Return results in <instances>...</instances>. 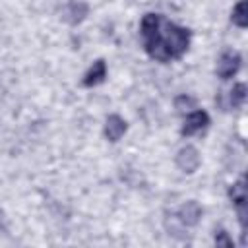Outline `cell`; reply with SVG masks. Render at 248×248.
<instances>
[{"instance_id": "9", "label": "cell", "mask_w": 248, "mask_h": 248, "mask_svg": "<svg viewBox=\"0 0 248 248\" xmlns=\"http://www.w3.org/2000/svg\"><path fill=\"white\" fill-rule=\"evenodd\" d=\"M232 23H236L238 27H246L248 25V2L240 0L234 10H232Z\"/></svg>"}, {"instance_id": "6", "label": "cell", "mask_w": 248, "mask_h": 248, "mask_svg": "<svg viewBox=\"0 0 248 248\" xmlns=\"http://www.w3.org/2000/svg\"><path fill=\"white\" fill-rule=\"evenodd\" d=\"M180 221L184 225H196L202 217V207L198 202H186L182 207H180V213H178Z\"/></svg>"}, {"instance_id": "5", "label": "cell", "mask_w": 248, "mask_h": 248, "mask_svg": "<svg viewBox=\"0 0 248 248\" xmlns=\"http://www.w3.org/2000/svg\"><path fill=\"white\" fill-rule=\"evenodd\" d=\"M126 132V122L118 116V114H112L107 118V124H105V136L108 138V141H118Z\"/></svg>"}, {"instance_id": "1", "label": "cell", "mask_w": 248, "mask_h": 248, "mask_svg": "<svg viewBox=\"0 0 248 248\" xmlns=\"http://www.w3.org/2000/svg\"><path fill=\"white\" fill-rule=\"evenodd\" d=\"M165 39V45L169 46L170 50V56H180L186 48H188V31L184 27H178V25H167V35L163 37Z\"/></svg>"}, {"instance_id": "12", "label": "cell", "mask_w": 248, "mask_h": 248, "mask_svg": "<svg viewBox=\"0 0 248 248\" xmlns=\"http://www.w3.org/2000/svg\"><path fill=\"white\" fill-rule=\"evenodd\" d=\"M194 105H196V103H194V99H192V97H186V95H180V97L176 99V103H174L176 110H180V112L194 108Z\"/></svg>"}, {"instance_id": "2", "label": "cell", "mask_w": 248, "mask_h": 248, "mask_svg": "<svg viewBox=\"0 0 248 248\" xmlns=\"http://www.w3.org/2000/svg\"><path fill=\"white\" fill-rule=\"evenodd\" d=\"M238 68H240V56L236 52H225L217 62V76L221 79H229L236 74Z\"/></svg>"}, {"instance_id": "13", "label": "cell", "mask_w": 248, "mask_h": 248, "mask_svg": "<svg viewBox=\"0 0 248 248\" xmlns=\"http://www.w3.org/2000/svg\"><path fill=\"white\" fill-rule=\"evenodd\" d=\"M215 242H217V244H225V246H231V244H232L231 238H227V232H223V231L215 236Z\"/></svg>"}, {"instance_id": "11", "label": "cell", "mask_w": 248, "mask_h": 248, "mask_svg": "<svg viewBox=\"0 0 248 248\" xmlns=\"http://www.w3.org/2000/svg\"><path fill=\"white\" fill-rule=\"evenodd\" d=\"M246 99V85L244 83H236L231 91V105L232 107H240Z\"/></svg>"}, {"instance_id": "3", "label": "cell", "mask_w": 248, "mask_h": 248, "mask_svg": "<svg viewBox=\"0 0 248 248\" xmlns=\"http://www.w3.org/2000/svg\"><path fill=\"white\" fill-rule=\"evenodd\" d=\"M207 124H209V116H207V112H205V110H194V112L188 114L184 126H182V134H184V136H192L194 132L205 128Z\"/></svg>"}, {"instance_id": "8", "label": "cell", "mask_w": 248, "mask_h": 248, "mask_svg": "<svg viewBox=\"0 0 248 248\" xmlns=\"http://www.w3.org/2000/svg\"><path fill=\"white\" fill-rule=\"evenodd\" d=\"M159 23H161V17L157 14H147L141 19V35H143V39H149V37L157 35L159 33Z\"/></svg>"}, {"instance_id": "10", "label": "cell", "mask_w": 248, "mask_h": 248, "mask_svg": "<svg viewBox=\"0 0 248 248\" xmlns=\"http://www.w3.org/2000/svg\"><path fill=\"white\" fill-rule=\"evenodd\" d=\"M68 16H72V17H68L72 23H76V21H81L83 19V16L87 14V6L85 4H81V2H74V4H70V8H68V12H66Z\"/></svg>"}, {"instance_id": "7", "label": "cell", "mask_w": 248, "mask_h": 248, "mask_svg": "<svg viewBox=\"0 0 248 248\" xmlns=\"http://www.w3.org/2000/svg\"><path fill=\"white\" fill-rule=\"evenodd\" d=\"M105 76H107V66H105V62H103V60H97V62L91 66V70L85 74L83 85H87V87L97 85L99 81H103V78H105Z\"/></svg>"}, {"instance_id": "4", "label": "cell", "mask_w": 248, "mask_h": 248, "mask_svg": "<svg viewBox=\"0 0 248 248\" xmlns=\"http://www.w3.org/2000/svg\"><path fill=\"white\" fill-rule=\"evenodd\" d=\"M176 165L184 170V172H194L200 165V155L194 147H184L178 151L176 155Z\"/></svg>"}]
</instances>
